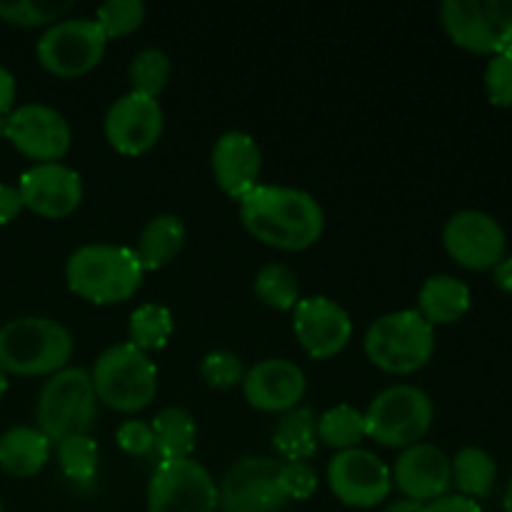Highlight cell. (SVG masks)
Listing matches in <instances>:
<instances>
[{"instance_id":"6da1fadb","label":"cell","mask_w":512,"mask_h":512,"mask_svg":"<svg viewBox=\"0 0 512 512\" xmlns=\"http://www.w3.org/2000/svg\"><path fill=\"white\" fill-rule=\"evenodd\" d=\"M245 230L263 245L298 253L323 238L325 213L310 193L288 185H258L240 200Z\"/></svg>"},{"instance_id":"7a4b0ae2","label":"cell","mask_w":512,"mask_h":512,"mask_svg":"<svg viewBox=\"0 0 512 512\" xmlns=\"http://www.w3.org/2000/svg\"><path fill=\"white\" fill-rule=\"evenodd\" d=\"M143 275L135 250L125 245H83L65 263L68 288L93 305L125 303L140 290Z\"/></svg>"},{"instance_id":"3957f363","label":"cell","mask_w":512,"mask_h":512,"mask_svg":"<svg viewBox=\"0 0 512 512\" xmlns=\"http://www.w3.org/2000/svg\"><path fill=\"white\" fill-rule=\"evenodd\" d=\"M73 358V335L58 320H10L0 328V368L20 378H43L68 368Z\"/></svg>"},{"instance_id":"277c9868","label":"cell","mask_w":512,"mask_h":512,"mask_svg":"<svg viewBox=\"0 0 512 512\" xmlns=\"http://www.w3.org/2000/svg\"><path fill=\"white\" fill-rule=\"evenodd\" d=\"M365 355L375 368L390 375H413L435 353V328L418 310L380 315L363 340Z\"/></svg>"},{"instance_id":"5b68a950","label":"cell","mask_w":512,"mask_h":512,"mask_svg":"<svg viewBox=\"0 0 512 512\" xmlns=\"http://www.w3.org/2000/svg\"><path fill=\"white\" fill-rule=\"evenodd\" d=\"M98 395H95L93 378L85 368H65L50 375L38 395V430L50 440L70 438V435H90L98 423Z\"/></svg>"},{"instance_id":"8992f818","label":"cell","mask_w":512,"mask_h":512,"mask_svg":"<svg viewBox=\"0 0 512 512\" xmlns=\"http://www.w3.org/2000/svg\"><path fill=\"white\" fill-rule=\"evenodd\" d=\"M90 378L100 403L118 413H138L148 408L158 393V368L150 355L130 343L103 350L90 370Z\"/></svg>"},{"instance_id":"52a82bcc","label":"cell","mask_w":512,"mask_h":512,"mask_svg":"<svg viewBox=\"0 0 512 512\" xmlns=\"http://www.w3.org/2000/svg\"><path fill=\"white\" fill-rule=\"evenodd\" d=\"M435 405L415 385H390L370 400L365 410V433L383 448H410L430 433Z\"/></svg>"},{"instance_id":"ba28073f","label":"cell","mask_w":512,"mask_h":512,"mask_svg":"<svg viewBox=\"0 0 512 512\" xmlns=\"http://www.w3.org/2000/svg\"><path fill=\"white\" fill-rule=\"evenodd\" d=\"M445 35L478 55L512 50V0H445L440 5Z\"/></svg>"},{"instance_id":"9c48e42d","label":"cell","mask_w":512,"mask_h":512,"mask_svg":"<svg viewBox=\"0 0 512 512\" xmlns=\"http://www.w3.org/2000/svg\"><path fill=\"white\" fill-rule=\"evenodd\" d=\"M108 38L93 18H63L45 28L35 45L38 63L55 78H80L103 60Z\"/></svg>"},{"instance_id":"30bf717a","label":"cell","mask_w":512,"mask_h":512,"mask_svg":"<svg viewBox=\"0 0 512 512\" xmlns=\"http://www.w3.org/2000/svg\"><path fill=\"white\" fill-rule=\"evenodd\" d=\"M148 512H218V485L198 460H163L150 475Z\"/></svg>"},{"instance_id":"8fae6325","label":"cell","mask_w":512,"mask_h":512,"mask_svg":"<svg viewBox=\"0 0 512 512\" xmlns=\"http://www.w3.org/2000/svg\"><path fill=\"white\" fill-rule=\"evenodd\" d=\"M0 135L10 140V145L18 153L35 160V165L60 163V158L70 150V140H73L63 113L43 103L20 105V108L3 115L0 118Z\"/></svg>"},{"instance_id":"7c38bea8","label":"cell","mask_w":512,"mask_h":512,"mask_svg":"<svg viewBox=\"0 0 512 512\" xmlns=\"http://www.w3.org/2000/svg\"><path fill=\"white\" fill-rule=\"evenodd\" d=\"M280 463L248 455L225 470L218 485L220 512H283L288 500L278 485Z\"/></svg>"},{"instance_id":"4fadbf2b","label":"cell","mask_w":512,"mask_h":512,"mask_svg":"<svg viewBox=\"0 0 512 512\" xmlns=\"http://www.w3.org/2000/svg\"><path fill=\"white\" fill-rule=\"evenodd\" d=\"M328 488L348 508L368 510L385 503L393 490L390 468L363 448L335 453L328 463Z\"/></svg>"},{"instance_id":"5bb4252c","label":"cell","mask_w":512,"mask_h":512,"mask_svg":"<svg viewBox=\"0 0 512 512\" xmlns=\"http://www.w3.org/2000/svg\"><path fill=\"white\" fill-rule=\"evenodd\" d=\"M443 245L468 270H493L508 250L505 228L483 210H460L445 223Z\"/></svg>"},{"instance_id":"9a60e30c","label":"cell","mask_w":512,"mask_h":512,"mask_svg":"<svg viewBox=\"0 0 512 512\" xmlns=\"http://www.w3.org/2000/svg\"><path fill=\"white\" fill-rule=\"evenodd\" d=\"M165 130L163 108L155 98L138 93H125L105 113V140L120 155L138 158L158 145Z\"/></svg>"},{"instance_id":"2e32d148","label":"cell","mask_w":512,"mask_h":512,"mask_svg":"<svg viewBox=\"0 0 512 512\" xmlns=\"http://www.w3.org/2000/svg\"><path fill=\"white\" fill-rule=\"evenodd\" d=\"M293 330L300 348L313 360L335 358L353 340V320L348 310L325 295L300 298L293 308Z\"/></svg>"},{"instance_id":"e0dca14e","label":"cell","mask_w":512,"mask_h":512,"mask_svg":"<svg viewBox=\"0 0 512 512\" xmlns=\"http://www.w3.org/2000/svg\"><path fill=\"white\" fill-rule=\"evenodd\" d=\"M23 208L48 220L73 215L83 203V180L65 163H40L25 170L18 180Z\"/></svg>"},{"instance_id":"ac0fdd59","label":"cell","mask_w":512,"mask_h":512,"mask_svg":"<svg viewBox=\"0 0 512 512\" xmlns=\"http://www.w3.org/2000/svg\"><path fill=\"white\" fill-rule=\"evenodd\" d=\"M243 395L250 408L260 413H288L300 408V400L305 398L308 380L300 365L285 358H268L255 363L245 370Z\"/></svg>"},{"instance_id":"d6986e66","label":"cell","mask_w":512,"mask_h":512,"mask_svg":"<svg viewBox=\"0 0 512 512\" xmlns=\"http://www.w3.org/2000/svg\"><path fill=\"white\" fill-rule=\"evenodd\" d=\"M390 475H393V485L403 493V498L423 505L448 495L450 485H453L450 458L430 443L405 448L395 460V468L390 470Z\"/></svg>"},{"instance_id":"ffe728a7","label":"cell","mask_w":512,"mask_h":512,"mask_svg":"<svg viewBox=\"0 0 512 512\" xmlns=\"http://www.w3.org/2000/svg\"><path fill=\"white\" fill-rule=\"evenodd\" d=\"M210 165L218 188L228 198L243 200L253 188H258L260 170H263V153L258 140L243 130H228L220 135L210 153Z\"/></svg>"},{"instance_id":"44dd1931","label":"cell","mask_w":512,"mask_h":512,"mask_svg":"<svg viewBox=\"0 0 512 512\" xmlns=\"http://www.w3.org/2000/svg\"><path fill=\"white\" fill-rule=\"evenodd\" d=\"M50 443L38 428L18 425L0 438V470L13 478H33L50 460Z\"/></svg>"},{"instance_id":"7402d4cb","label":"cell","mask_w":512,"mask_h":512,"mask_svg":"<svg viewBox=\"0 0 512 512\" xmlns=\"http://www.w3.org/2000/svg\"><path fill=\"white\" fill-rule=\"evenodd\" d=\"M418 310L430 325H453L470 310V288L455 275H433L418 293Z\"/></svg>"},{"instance_id":"603a6c76","label":"cell","mask_w":512,"mask_h":512,"mask_svg":"<svg viewBox=\"0 0 512 512\" xmlns=\"http://www.w3.org/2000/svg\"><path fill=\"white\" fill-rule=\"evenodd\" d=\"M185 238H188V230H185L183 220L175 213H163L148 220L133 250L143 270L148 273V270H160L173 263L183 250Z\"/></svg>"},{"instance_id":"cb8c5ba5","label":"cell","mask_w":512,"mask_h":512,"mask_svg":"<svg viewBox=\"0 0 512 512\" xmlns=\"http://www.w3.org/2000/svg\"><path fill=\"white\" fill-rule=\"evenodd\" d=\"M155 435V455L163 460H188L195 450L198 425L185 408H163L150 423Z\"/></svg>"},{"instance_id":"d4e9b609","label":"cell","mask_w":512,"mask_h":512,"mask_svg":"<svg viewBox=\"0 0 512 512\" xmlns=\"http://www.w3.org/2000/svg\"><path fill=\"white\" fill-rule=\"evenodd\" d=\"M318 418L313 410L295 408L280 415L273 430V448L285 460H308L318 450Z\"/></svg>"},{"instance_id":"484cf974","label":"cell","mask_w":512,"mask_h":512,"mask_svg":"<svg viewBox=\"0 0 512 512\" xmlns=\"http://www.w3.org/2000/svg\"><path fill=\"white\" fill-rule=\"evenodd\" d=\"M450 468H453V483L460 490L458 495H465L470 500L488 498L498 480V463L493 455L483 448H468L458 450L455 458H450Z\"/></svg>"},{"instance_id":"4316f807","label":"cell","mask_w":512,"mask_h":512,"mask_svg":"<svg viewBox=\"0 0 512 512\" xmlns=\"http://www.w3.org/2000/svg\"><path fill=\"white\" fill-rule=\"evenodd\" d=\"M173 335V313L165 305L145 303L130 313L128 343L145 355L163 350Z\"/></svg>"},{"instance_id":"83f0119b","label":"cell","mask_w":512,"mask_h":512,"mask_svg":"<svg viewBox=\"0 0 512 512\" xmlns=\"http://www.w3.org/2000/svg\"><path fill=\"white\" fill-rule=\"evenodd\" d=\"M363 438H368L365 413L353 405H335L318 418V440L328 448L338 450V453L358 448Z\"/></svg>"},{"instance_id":"f1b7e54d","label":"cell","mask_w":512,"mask_h":512,"mask_svg":"<svg viewBox=\"0 0 512 512\" xmlns=\"http://www.w3.org/2000/svg\"><path fill=\"white\" fill-rule=\"evenodd\" d=\"M253 290L268 308L293 310L300 303V285L295 270L283 263H268L258 270L253 280Z\"/></svg>"},{"instance_id":"f546056e","label":"cell","mask_w":512,"mask_h":512,"mask_svg":"<svg viewBox=\"0 0 512 512\" xmlns=\"http://www.w3.org/2000/svg\"><path fill=\"white\" fill-rule=\"evenodd\" d=\"M170 70H173V65H170V58L165 50L143 48L140 53L133 55V60H130V93L158 100V95L168 88Z\"/></svg>"},{"instance_id":"4dcf8cb0","label":"cell","mask_w":512,"mask_h":512,"mask_svg":"<svg viewBox=\"0 0 512 512\" xmlns=\"http://www.w3.org/2000/svg\"><path fill=\"white\" fill-rule=\"evenodd\" d=\"M55 458L73 483H90L98 473V443L90 435H70L55 443Z\"/></svg>"},{"instance_id":"1f68e13d","label":"cell","mask_w":512,"mask_h":512,"mask_svg":"<svg viewBox=\"0 0 512 512\" xmlns=\"http://www.w3.org/2000/svg\"><path fill=\"white\" fill-rule=\"evenodd\" d=\"M68 0H15L0 3V20L18 28H50L70 13Z\"/></svg>"},{"instance_id":"d6a6232c","label":"cell","mask_w":512,"mask_h":512,"mask_svg":"<svg viewBox=\"0 0 512 512\" xmlns=\"http://www.w3.org/2000/svg\"><path fill=\"white\" fill-rule=\"evenodd\" d=\"M93 20L108 40L125 38L145 23V5L140 0H108L95 10Z\"/></svg>"},{"instance_id":"836d02e7","label":"cell","mask_w":512,"mask_h":512,"mask_svg":"<svg viewBox=\"0 0 512 512\" xmlns=\"http://www.w3.org/2000/svg\"><path fill=\"white\" fill-rule=\"evenodd\" d=\"M200 378L205 380L208 388L215 390H230L235 385L243 383L245 378V365L230 350H213L203 358L200 363Z\"/></svg>"},{"instance_id":"e575fe53","label":"cell","mask_w":512,"mask_h":512,"mask_svg":"<svg viewBox=\"0 0 512 512\" xmlns=\"http://www.w3.org/2000/svg\"><path fill=\"white\" fill-rule=\"evenodd\" d=\"M278 485L285 500H308L318 490V473L308 460H285L278 470Z\"/></svg>"},{"instance_id":"d590c367","label":"cell","mask_w":512,"mask_h":512,"mask_svg":"<svg viewBox=\"0 0 512 512\" xmlns=\"http://www.w3.org/2000/svg\"><path fill=\"white\" fill-rule=\"evenodd\" d=\"M485 90L490 103L498 108H512V50L490 58L485 68Z\"/></svg>"},{"instance_id":"8d00e7d4","label":"cell","mask_w":512,"mask_h":512,"mask_svg":"<svg viewBox=\"0 0 512 512\" xmlns=\"http://www.w3.org/2000/svg\"><path fill=\"white\" fill-rule=\"evenodd\" d=\"M115 440H118V448L133 458H148L155 453L153 428L143 420H125L115 433Z\"/></svg>"},{"instance_id":"74e56055","label":"cell","mask_w":512,"mask_h":512,"mask_svg":"<svg viewBox=\"0 0 512 512\" xmlns=\"http://www.w3.org/2000/svg\"><path fill=\"white\" fill-rule=\"evenodd\" d=\"M423 512H483L478 500H470L465 495H443L423 508Z\"/></svg>"},{"instance_id":"f35d334b","label":"cell","mask_w":512,"mask_h":512,"mask_svg":"<svg viewBox=\"0 0 512 512\" xmlns=\"http://www.w3.org/2000/svg\"><path fill=\"white\" fill-rule=\"evenodd\" d=\"M23 210V200H20V193L15 185L0 183V225L13 223L15 218Z\"/></svg>"},{"instance_id":"ab89813d","label":"cell","mask_w":512,"mask_h":512,"mask_svg":"<svg viewBox=\"0 0 512 512\" xmlns=\"http://www.w3.org/2000/svg\"><path fill=\"white\" fill-rule=\"evenodd\" d=\"M15 78L13 73H10L5 65H0V118L3 115H8L10 110H13V103H15Z\"/></svg>"},{"instance_id":"60d3db41","label":"cell","mask_w":512,"mask_h":512,"mask_svg":"<svg viewBox=\"0 0 512 512\" xmlns=\"http://www.w3.org/2000/svg\"><path fill=\"white\" fill-rule=\"evenodd\" d=\"M493 280L503 293L512 295V255H505L498 265L493 268Z\"/></svg>"},{"instance_id":"b9f144b4","label":"cell","mask_w":512,"mask_h":512,"mask_svg":"<svg viewBox=\"0 0 512 512\" xmlns=\"http://www.w3.org/2000/svg\"><path fill=\"white\" fill-rule=\"evenodd\" d=\"M423 508H425L423 503H415V500L400 498V500H395V503H390L383 512H423Z\"/></svg>"},{"instance_id":"7bdbcfd3","label":"cell","mask_w":512,"mask_h":512,"mask_svg":"<svg viewBox=\"0 0 512 512\" xmlns=\"http://www.w3.org/2000/svg\"><path fill=\"white\" fill-rule=\"evenodd\" d=\"M503 510H505V512H512V478H510V483H508V490H505Z\"/></svg>"},{"instance_id":"ee69618b","label":"cell","mask_w":512,"mask_h":512,"mask_svg":"<svg viewBox=\"0 0 512 512\" xmlns=\"http://www.w3.org/2000/svg\"><path fill=\"white\" fill-rule=\"evenodd\" d=\"M5 393H8V373L0 368V400H3Z\"/></svg>"},{"instance_id":"f6af8a7d","label":"cell","mask_w":512,"mask_h":512,"mask_svg":"<svg viewBox=\"0 0 512 512\" xmlns=\"http://www.w3.org/2000/svg\"><path fill=\"white\" fill-rule=\"evenodd\" d=\"M0 512H5V510H3V503H0Z\"/></svg>"}]
</instances>
